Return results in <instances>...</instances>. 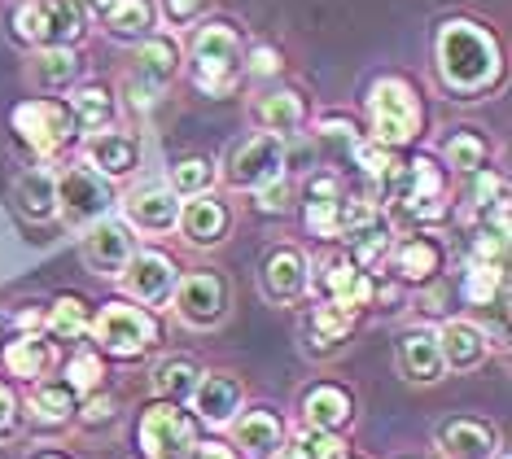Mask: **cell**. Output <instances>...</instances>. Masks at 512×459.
<instances>
[{
  "label": "cell",
  "instance_id": "obj_17",
  "mask_svg": "<svg viewBox=\"0 0 512 459\" xmlns=\"http://www.w3.org/2000/svg\"><path fill=\"white\" fill-rule=\"evenodd\" d=\"M119 210H123V223L136 232H149V237H162V232H176V219H180V197L171 193L162 180H145L136 188L119 193Z\"/></svg>",
  "mask_w": 512,
  "mask_h": 459
},
{
  "label": "cell",
  "instance_id": "obj_56",
  "mask_svg": "<svg viewBox=\"0 0 512 459\" xmlns=\"http://www.w3.org/2000/svg\"><path fill=\"white\" fill-rule=\"evenodd\" d=\"M394 459H421V455H394Z\"/></svg>",
  "mask_w": 512,
  "mask_h": 459
},
{
  "label": "cell",
  "instance_id": "obj_1",
  "mask_svg": "<svg viewBox=\"0 0 512 459\" xmlns=\"http://www.w3.org/2000/svg\"><path fill=\"white\" fill-rule=\"evenodd\" d=\"M434 70H438V84L456 101H482L508 75L504 40L495 35L491 22L451 14L434 31Z\"/></svg>",
  "mask_w": 512,
  "mask_h": 459
},
{
  "label": "cell",
  "instance_id": "obj_49",
  "mask_svg": "<svg viewBox=\"0 0 512 459\" xmlns=\"http://www.w3.org/2000/svg\"><path fill=\"white\" fill-rule=\"evenodd\" d=\"M22 433V403L14 394V385L0 381V442H14Z\"/></svg>",
  "mask_w": 512,
  "mask_h": 459
},
{
  "label": "cell",
  "instance_id": "obj_2",
  "mask_svg": "<svg viewBox=\"0 0 512 459\" xmlns=\"http://www.w3.org/2000/svg\"><path fill=\"white\" fill-rule=\"evenodd\" d=\"M364 119H368L364 136L372 145H381L390 153L412 149L425 132L421 88H416L407 75H377L364 92Z\"/></svg>",
  "mask_w": 512,
  "mask_h": 459
},
{
  "label": "cell",
  "instance_id": "obj_38",
  "mask_svg": "<svg viewBox=\"0 0 512 459\" xmlns=\"http://www.w3.org/2000/svg\"><path fill=\"white\" fill-rule=\"evenodd\" d=\"M202 372L206 368L193 355H167V359L154 363V372H149V390H154V398H162V403H180L184 407Z\"/></svg>",
  "mask_w": 512,
  "mask_h": 459
},
{
  "label": "cell",
  "instance_id": "obj_10",
  "mask_svg": "<svg viewBox=\"0 0 512 459\" xmlns=\"http://www.w3.org/2000/svg\"><path fill=\"white\" fill-rule=\"evenodd\" d=\"M219 175H224L232 188H241V193H259L263 184H272V180L285 175V140L267 136V132H254L246 140H237Z\"/></svg>",
  "mask_w": 512,
  "mask_h": 459
},
{
  "label": "cell",
  "instance_id": "obj_27",
  "mask_svg": "<svg viewBox=\"0 0 512 459\" xmlns=\"http://www.w3.org/2000/svg\"><path fill=\"white\" fill-rule=\"evenodd\" d=\"M84 145V158L92 171H101L106 180H127L136 167H141V136L119 132V127H106V132H92L79 140Z\"/></svg>",
  "mask_w": 512,
  "mask_h": 459
},
{
  "label": "cell",
  "instance_id": "obj_39",
  "mask_svg": "<svg viewBox=\"0 0 512 459\" xmlns=\"http://www.w3.org/2000/svg\"><path fill=\"white\" fill-rule=\"evenodd\" d=\"M162 184H167L180 202H193V197H202V193H215L219 162L206 158V153H184V158H176L167 167V180H162Z\"/></svg>",
  "mask_w": 512,
  "mask_h": 459
},
{
  "label": "cell",
  "instance_id": "obj_55",
  "mask_svg": "<svg viewBox=\"0 0 512 459\" xmlns=\"http://www.w3.org/2000/svg\"><path fill=\"white\" fill-rule=\"evenodd\" d=\"M342 459H368V455H359V451H346Z\"/></svg>",
  "mask_w": 512,
  "mask_h": 459
},
{
  "label": "cell",
  "instance_id": "obj_29",
  "mask_svg": "<svg viewBox=\"0 0 512 459\" xmlns=\"http://www.w3.org/2000/svg\"><path fill=\"white\" fill-rule=\"evenodd\" d=\"M456 298L464 306H473L477 315H499L504 320L508 306V267H486V263H464V272L456 280Z\"/></svg>",
  "mask_w": 512,
  "mask_h": 459
},
{
  "label": "cell",
  "instance_id": "obj_40",
  "mask_svg": "<svg viewBox=\"0 0 512 459\" xmlns=\"http://www.w3.org/2000/svg\"><path fill=\"white\" fill-rule=\"evenodd\" d=\"M311 140H316L320 158L329 153L333 162H351V153L359 149V140H368V136H364V127H359V119H351V114L324 110L316 119V132H311Z\"/></svg>",
  "mask_w": 512,
  "mask_h": 459
},
{
  "label": "cell",
  "instance_id": "obj_48",
  "mask_svg": "<svg viewBox=\"0 0 512 459\" xmlns=\"http://www.w3.org/2000/svg\"><path fill=\"white\" fill-rule=\"evenodd\" d=\"M281 70H285V53L276 49V44H254V49H246V66H241V75L281 79Z\"/></svg>",
  "mask_w": 512,
  "mask_h": 459
},
{
  "label": "cell",
  "instance_id": "obj_52",
  "mask_svg": "<svg viewBox=\"0 0 512 459\" xmlns=\"http://www.w3.org/2000/svg\"><path fill=\"white\" fill-rule=\"evenodd\" d=\"M75 5H79V14H84L88 22H92V18L101 22V18H106V9L114 5V0H75Z\"/></svg>",
  "mask_w": 512,
  "mask_h": 459
},
{
  "label": "cell",
  "instance_id": "obj_30",
  "mask_svg": "<svg viewBox=\"0 0 512 459\" xmlns=\"http://www.w3.org/2000/svg\"><path fill=\"white\" fill-rule=\"evenodd\" d=\"M14 202L27 223H53L57 219V171L49 162H36L14 180Z\"/></svg>",
  "mask_w": 512,
  "mask_h": 459
},
{
  "label": "cell",
  "instance_id": "obj_45",
  "mask_svg": "<svg viewBox=\"0 0 512 459\" xmlns=\"http://www.w3.org/2000/svg\"><path fill=\"white\" fill-rule=\"evenodd\" d=\"M254 206H259V215H289V210L298 206V184H294V175H281V180L263 184L259 193H254Z\"/></svg>",
  "mask_w": 512,
  "mask_h": 459
},
{
  "label": "cell",
  "instance_id": "obj_8",
  "mask_svg": "<svg viewBox=\"0 0 512 459\" xmlns=\"http://www.w3.org/2000/svg\"><path fill=\"white\" fill-rule=\"evenodd\" d=\"M197 442H202V425L180 403L154 398L136 420V446L145 459H189Z\"/></svg>",
  "mask_w": 512,
  "mask_h": 459
},
{
  "label": "cell",
  "instance_id": "obj_20",
  "mask_svg": "<svg viewBox=\"0 0 512 459\" xmlns=\"http://www.w3.org/2000/svg\"><path fill=\"white\" fill-rule=\"evenodd\" d=\"M250 119L267 136L294 140V136H302V127L311 123V105H307V97H302L298 88L272 84V88H263L259 97L250 101Z\"/></svg>",
  "mask_w": 512,
  "mask_h": 459
},
{
  "label": "cell",
  "instance_id": "obj_44",
  "mask_svg": "<svg viewBox=\"0 0 512 459\" xmlns=\"http://www.w3.org/2000/svg\"><path fill=\"white\" fill-rule=\"evenodd\" d=\"M456 285H451L447 276L429 280V285L412 289V311L421 315V320H434V324H447L451 315H456Z\"/></svg>",
  "mask_w": 512,
  "mask_h": 459
},
{
  "label": "cell",
  "instance_id": "obj_37",
  "mask_svg": "<svg viewBox=\"0 0 512 459\" xmlns=\"http://www.w3.org/2000/svg\"><path fill=\"white\" fill-rule=\"evenodd\" d=\"M31 79L44 92H71L84 84V57L79 49H36L31 53Z\"/></svg>",
  "mask_w": 512,
  "mask_h": 459
},
{
  "label": "cell",
  "instance_id": "obj_33",
  "mask_svg": "<svg viewBox=\"0 0 512 459\" xmlns=\"http://www.w3.org/2000/svg\"><path fill=\"white\" fill-rule=\"evenodd\" d=\"M71 114L79 123V132L92 136V132H106L119 119V97H114L110 84H101V79H84V84L71 88Z\"/></svg>",
  "mask_w": 512,
  "mask_h": 459
},
{
  "label": "cell",
  "instance_id": "obj_5",
  "mask_svg": "<svg viewBox=\"0 0 512 459\" xmlns=\"http://www.w3.org/2000/svg\"><path fill=\"white\" fill-rule=\"evenodd\" d=\"M9 132L18 136L22 149H31L40 162H53L62 158L66 149H75L84 132H79L75 114L66 101L57 97H27L9 110Z\"/></svg>",
  "mask_w": 512,
  "mask_h": 459
},
{
  "label": "cell",
  "instance_id": "obj_3",
  "mask_svg": "<svg viewBox=\"0 0 512 459\" xmlns=\"http://www.w3.org/2000/svg\"><path fill=\"white\" fill-rule=\"evenodd\" d=\"M184 66H189V79L202 97H232L241 84V66H246V40H241L237 22H197L189 49H184Z\"/></svg>",
  "mask_w": 512,
  "mask_h": 459
},
{
  "label": "cell",
  "instance_id": "obj_51",
  "mask_svg": "<svg viewBox=\"0 0 512 459\" xmlns=\"http://www.w3.org/2000/svg\"><path fill=\"white\" fill-rule=\"evenodd\" d=\"M189 459H241L237 451H232V446L228 442H215V438H202V442H197L193 446V455Z\"/></svg>",
  "mask_w": 512,
  "mask_h": 459
},
{
  "label": "cell",
  "instance_id": "obj_28",
  "mask_svg": "<svg viewBox=\"0 0 512 459\" xmlns=\"http://www.w3.org/2000/svg\"><path fill=\"white\" fill-rule=\"evenodd\" d=\"M92 315H97V306L84 293H57L53 302H44V337L66 350L84 346L92 333Z\"/></svg>",
  "mask_w": 512,
  "mask_h": 459
},
{
  "label": "cell",
  "instance_id": "obj_31",
  "mask_svg": "<svg viewBox=\"0 0 512 459\" xmlns=\"http://www.w3.org/2000/svg\"><path fill=\"white\" fill-rule=\"evenodd\" d=\"M0 363H5V372L14 376V381L36 385L40 376H53L57 346H53V341L44 337V333H18V337L5 346V355H0Z\"/></svg>",
  "mask_w": 512,
  "mask_h": 459
},
{
  "label": "cell",
  "instance_id": "obj_26",
  "mask_svg": "<svg viewBox=\"0 0 512 459\" xmlns=\"http://www.w3.org/2000/svg\"><path fill=\"white\" fill-rule=\"evenodd\" d=\"M184 70V44L176 40V31H149L141 44H136V66L132 79H141L154 92H167L180 79Z\"/></svg>",
  "mask_w": 512,
  "mask_h": 459
},
{
  "label": "cell",
  "instance_id": "obj_25",
  "mask_svg": "<svg viewBox=\"0 0 512 459\" xmlns=\"http://www.w3.org/2000/svg\"><path fill=\"white\" fill-rule=\"evenodd\" d=\"M438 350H442V368L447 372H477L491 359V333L477 320L451 315L447 324H438Z\"/></svg>",
  "mask_w": 512,
  "mask_h": 459
},
{
  "label": "cell",
  "instance_id": "obj_53",
  "mask_svg": "<svg viewBox=\"0 0 512 459\" xmlns=\"http://www.w3.org/2000/svg\"><path fill=\"white\" fill-rule=\"evenodd\" d=\"M18 337V328H14V315H9V306H0V355H5V346Z\"/></svg>",
  "mask_w": 512,
  "mask_h": 459
},
{
  "label": "cell",
  "instance_id": "obj_47",
  "mask_svg": "<svg viewBox=\"0 0 512 459\" xmlns=\"http://www.w3.org/2000/svg\"><path fill=\"white\" fill-rule=\"evenodd\" d=\"M154 9H158V18L176 31V27H197V22H206L211 0H158Z\"/></svg>",
  "mask_w": 512,
  "mask_h": 459
},
{
  "label": "cell",
  "instance_id": "obj_9",
  "mask_svg": "<svg viewBox=\"0 0 512 459\" xmlns=\"http://www.w3.org/2000/svg\"><path fill=\"white\" fill-rule=\"evenodd\" d=\"M171 306H176V320L193 333H211L228 320L232 311V285L219 267H197V272H184L176 293H171Z\"/></svg>",
  "mask_w": 512,
  "mask_h": 459
},
{
  "label": "cell",
  "instance_id": "obj_24",
  "mask_svg": "<svg viewBox=\"0 0 512 459\" xmlns=\"http://www.w3.org/2000/svg\"><path fill=\"white\" fill-rule=\"evenodd\" d=\"M434 446L442 459H495L499 429L486 416H451L434 429Z\"/></svg>",
  "mask_w": 512,
  "mask_h": 459
},
{
  "label": "cell",
  "instance_id": "obj_12",
  "mask_svg": "<svg viewBox=\"0 0 512 459\" xmlns=\"http://www.w3.org/2000/svg\"><path fill=\"white\" fill-rule=\"evenodd\" d=\"M447 258H451L447 245H442L434 232H399L390 245L386 267L403 289H421L429 280L447 276Z\"/></svg>",
  "mask_w": 512,
  "mask_h": 459
},
{
  "label": "cell",
  "instance_id": "obj_7",
  "mask_svg": "<svg viewBox=\"0 0 512 459\" xmlns=\"http://www.w3.org/2000/svg\"><path fill=\"white\" fill-rule=\"evenodd\" d=\"M119 210V188L101 171H92L88 162H71L66 171H57V219L66 228H92V223L110 219Z\"/></svg>",
  "mask_w": 512,
  "mask_h": 459
},
{
  "label": "cell",
  "instance_id": "obj_14",
  "mask_svg": "<svg viewBox=\"0 0 512 459\" xmlns=\"http://www.w3.org/2000/svg\"><path fill=\"white\" fill-rule=\"evenodd\" d=\"M302 202V223L307 232L324 245H333L342 237V202H346V180L337 171H311L307 188L298 193Z\"/></svg>",
  "mask_w": 512,
  "mask_h": 459
},
{
  "label": "cell",
  "instance_id": "obj_23",
  "mask_svg": "<svg viewBox=\"0 0 512 459\" xmlns=\"http://www.w3.org/2000/svg\"><path fill=\"white\" fill-rule=\"evenodd\" d=\"M394 363H399V376L412 385H438L447 368H442V350H438V328L429 324H412L403 328L399 341H394Z\"/></svg>",
  "mask_w": 512,
  "mask_h": 459
},
{
  "label": "cell",
  "instance_id": "obj_35",
  "mask_svg": "<svg viewBox=\"0 0 512 459\" xmlns=\"http://www.w3.org/2000/svg\"><path fill=\"white\" fill-rule=\"evenodd\" d=\"M394 237H399V228H394V223L381 215V219H372L368 228H359L355 237H346V241H342V254L351 258L359 272L381 276V267H386V258H390Z\"/></svg>",
  "mask_w": 512,
  "mask_h": 459
},
{
  "label": "cell",
  "instance_id": "obj_54",
  "mask_svg": "<svg viewBox=\"0 0 512 459\" xmlns=\"http://www.w3.org/2000/svg\"><path fill=\"white\" fill-rule=\"evenodd\" d=\"M31 459H75L71 451H57V446H44V451H36Z\"/></svg>",
  "mask_w": 512,
  "mask_h": 459
},
{
  "label": "cell",
  "instance_id": "obj_32",
  "mask_svg": "<svg viewBox=\"0 0 512 459\" xmlns=\"http://www.w3.org/2000/svg\"><path fill=\"white\" fill-rule=\"evenodd\" d=\"M27 411L36 425H49V429H66L75 425V411H79V394L62 376H40L27 394Z\"/></svg>",
  "mask_w": 512,
  "mask_h": 459
},
{
  "label": "cell",
  "instance_id": "obj_22",
  "mask_svg": "<svg viewBox=\"0 0 512 459\" xmlns=\"http://www.w3.org/2000/svg\"><path fill=\"white\" fill-rule=\"evenodd\" d=\"M176 232L193 250H219L232 237V206L219 193H202L193 202H180Z\"/></svg>",
  "mask_w": 512,
  "mask_h": 459
},
{
  "label": "cell",
  "instance_id": "obj_13",
  "mask_svg": "<svg viewBox=\"0 0 512 459\" xmlns=\"http://www.w3.org/2000/svg\"><path fill=\"white\" fill-rule=\"evenodd\" d=\"M259 293L272 306H294L311 293V263L298 245H267L259 258Z\"/></svg>",
  "mask_w": 512,
  "mask_h": 459
},
{
  "label": "cell",
  "instance_id": "obj_6",
  "mask_svg": "<svg viewBox=\"0 0 512 459\" xmlns=\"http://www.w3.org/2000/svg\"><path fill=\"white\" fill-rule=\"evenodd\" d=\"M14 40L27 49H79L88 35V18L79 14L75 0H22L9 14Z\"/></svg>",
  "mask_w": 512,
  "mask_h": 459
},
{
  "label": "cell",
  "instance_id": "obj_11",
  "mask_svg": "<svg viewBox=\"0 0 512 459\" xmlns=\"http://www.w3.org/2000/svg\"><path fill=\"white\" fill-rule=\"evenodd\" d=\"M180 263L171 258L167 250H136L132 258H127V267H123V276H119V285H123V298L127 302H136V306H162V302H171V293H176L180 285Z\"/></svg>",
  "mask_w": 512,
  "mask_h": 459
},
{
  "label": "cell",
  "instance_id": "obj_36",
  "mask_svg": "<svg viewBox=\"0 0 512 459\" xmlns=\"http://www.w3.org/2000/svg\"><path fill=\"white\" fill-rule=\"evenodd\" d=\"M101 31L110 35V40L119 44H141L149 31H158V9L154 0H114L106 9V18H101Z\"/></svg>",
  "mask_w": 512,
  "mask_h": 459
},
{
  "label": "cell",
  "instance_id": "obj_15",
  "mask_svg": "<svg viewBox=\"0 0 512 459\" xmlns=\"http://www.w3.org/2000/svg\"><path fill=\"white\" fill-rule=\"evenodd\" d=\"M364 324V311L351 302H333V298H316L311 306L307 333H302V350L311 359H333L342 355V346L355 337V328Z\"/></svg>",
  "mask_w": 512,
  "mask_h": 459
},
{
  "label": "cell",
  "instance_id": "obj_34",
  "mask_svg": "<svg viewBox=\"0 0 512 459\" xmlns=\"http://www.w3.org/2000/svg\"><path fill=\"white\" fill-rule=\"evenodd\" d=\"M491 167V140H486L477 127H451L442 136V171L456 175V180H469V175Z\"/></svg>",
  "mask_w": 512,
  "mask_h": 459
},
{
  "label": "cell",
  "instance_id": "obj_19",
  "mask_svg": "<svg viewBox=\"0 0 512 459\" xmlns=\"http://www.w3.org/2000/svg\"><path fill=\"white\" fill-rule=\"evenodd\" d=\"M298 416L307 429H324V433H351L355 425V390L342 381H316L298 394Z\"/></svg>",
  "mask_w": 512,
  "mask_h": 459
},
{
  "label": "cell",
  "instance_id": "obj_43",
  "mask_svg": "<svg viewBox=\"0 0 512 459\" xmlns=\"http://www.w3.org/2000/svg\"><path fill=\"white\" fill-rule=\"evenodd\" d=\"M106 376H110V372H106V359H101L97 350L88 346V341H84V346H75V350H71V359H66V368H62V381L79 394V403L106 390Z\"/></svg>",
  "mask_w": 512,
  "mask_h": 459
},
{
  "label": "cell",
  "instance_id": "obj_18",
  "mask_svg": "<svg viewBox=\"0 0 512 459\" xmlns=\"http://www.w3.org/2000/svg\"><path fill=\"white\" fill-rule=\"evenodd\" d=\"M79 254H84V267L106 280H119L127 258L136 254V237L132 228H127L123 219H101L84 228V237H79Z\"/></svg>",
  "mask_w": 512,
  "mask_h": 459
},
{
  "label": "cell",
  "instance_id": "obj_4",
  "mask_svg": "<svg viewBox=\"0 0 512 459\" xmlns=\"http://www.w3.org/2000/svg\"><path fill=\"white\" fill-rule=\"evenodd\" d=\"M162 341V320L149 306H136L127 298H110L97 306L92 315V333H88V346L97 350L101 359H119V363H132V359H145Z\"/></svg>",
  "mask_w": 512,
  "mask_h": 459
},
{
  "label": "cell",
  "instance_id": "obj_21",
  "mask_svg": "<svg viewBox=\"0 0 512 459\" xmlns=\"http://www.w3.org/2000/svg\"><path fill=\"white\" fill-rule=\"evenodd\" d=\"M232 451L241 459H281L289 425L276 407H250L232 420Z\"/></svg>",
  "mask_w": 512,
  "mask_h": 459
},
{
  "label": "cell",
  "instance_id": "obj_41",
  "mask_svg": "<svg viewBox=\"0 0 512 459\" xmlns=\"http://www.w3.org/2000/svg\"><path fill=\"white\" fill-rule=\"evenodd\" d=\"M499 202H508V184H504V175H499L495 167H486V171L469 175V180H460V210H464V223L482 219L486 210L499 206Z\"/></svg>",
  "mask_w": 512,
  "mask_h": 459
},
{
  "label": "cell",
  "instance_id": "obj_50",
  "mask_svg": "<svg viewBox=\"0 0 512 459\" xmlns=\"http://www.w3.org/2000/svg\"><path fill=\"white\" fill-rule=\"evenodd\" d=\"M123 92H127V101H132V110H154V101L162 97V92H154V88H149V84H141V79H132V75H127L123 79Z\"/></svg>",
  "mask_w": 512,
  "mask_h": 459
},
{
  "label": "cell",
  "instance_id": "obj_46",
  "mask_svg": "<svg viewBox=\"0 0 512 459\" xmlns=\"http://www.w3.org/2000/svg\"><path fill=\"white\" fill-rule=\"evenodd\" d=\"M114 420H119V403H114L110 390L84 398L79 411H75V425H84V429H106V425H114Z\"/></svg>",
  "mask_w": 512,
  "mask_h": 459
},
{
  "label": "cell",
  "instance_id": "obj_16",
  "mask_svg": "<svg viewBox=\"0 0 512 459\" xmlns=\"http://www.w3.org/2000/svg\"><path fill=\"white\" fill-rule=\"evenodd\" d=\"M197 425H211V429H228L232 420L241 416V407H246V385H241V376L232 372H202L189 394V403Z\"/></svg>",
  "mask_w": 512,
  "mask_h": 459
},
{
  "label": "cell",
  "instance_id": "obj_42",
  "mask_svg": "<svg viewBox=\"0 0 512 459\" xmlns=\"http://www.w3.org/2000/svg\"><path fill=\"white\" fill-rule=\"evenodd\" d=\"M346 451H351V438H346V433H324V429L298 425L285 438L281 459H342Z\"/></svg>",
  "mask_w": 512,
  "mask_h": 459
}]
</instances>
